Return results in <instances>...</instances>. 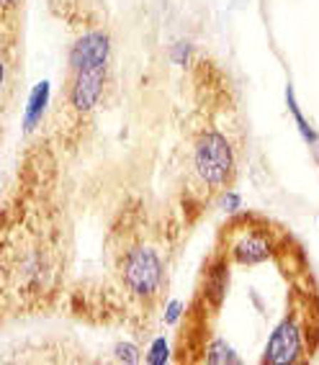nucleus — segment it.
Segmentation results:
<instances>
[{"label":"nucleus","mask_w":319,"mask_h":365,"mask_svg":"<svg viewBox=\"0 0 319 365\" xmlns=\"http://www.w3.org/2000/svg\"><path fill=\"white\" fill-rule=\"evenodd\" d=\"M286 106H288V113H291V118H293V124H296V131L301 134V139H304L309 147H317L319 134H317V129L306 121V116H304V111H301L299 101H296V91H293L291 83L286 85Z\"/></svg>","instance_id":"nucleus-9"},{"label":"nucleus","mask_w":319,"mask_h":365,"mask_svg":"<svg viewBox=\"0 0 319 365\" xmlns=\"http://www.w3.org/2000/svg\"><path fill=\"white\" fill-rule=\"evenodd\" d=\"M183 312H186V307H183V301L181 299H170L168 304H165V314H163V319L168 327H176L178 322H181Z\"/></svg>","instance_id":"nucleus-14"},{"label":"nucleus","mask_w":319,"mask_h":365,"mask_svg":"<svg viewBox=\"0 0 319 365\" xmlns=\"http://www.w3.org/2000/svg\"><path fill=\"white\" fill-rule=\"evenodd\" d=\"M21 0H0V19H6L11 11H16L19 8Z\"/></svg>","instance_id":"nucleus-16"},{"label":"nucleus","mask_w":319,"mask_h":365,"mask_svg":"<svg viewBox=\"0 0 319 365\" xmlns=\"http://www.w3.org/2000/svg\"><path fill=\"white\" fill-rule=\"evenodd\" d=\"M113 358H116L118 363L134 365L142 360V350H139L134 342H116V345H113Z\"/></svg>","instance_id":"nucleus-12"},{"label":"nucleus","mask_w":319,"mask_h":365,"mask_svg":"<svg viewBox=\"0 0 319 365\" xmlns=\"http://www.w3.org/2000/svg\"><path fill=\"white\" fill-rule=\"evenodd\" d=\"M108 59H111V36L101 29H93L75 39L67 54V65L70 72L96 70V67H108Z\"/></svg>","instance_id":"nucleus-4"},{"label":"nucleus","mask_w":319,"mask_h":365,"mask_svg":"<svg viewBox=\"0 0 319 365\" xmlns=\"http://www.w3.org/2000/svg\"><path fill=\"white\" fill-rule=\"evenodd\" d=\"M191 59H193V44L191 41H176V44L170 46V62L178 67H186L191 65Z\"/></svg>","instance_id":"nucleus-13"},{"label":"nucleus","mask_w":319,"mask_h":365,"mask_svg":"<svg viewBox=\"0 0 319 365\" xmlns=\"http://www.w3.org/2000/svg\"><path fill=\"white\" fill-rule=\"evenodd\" d=\"M193 168L208 188H224L235 175V147L222 131H201L193 147Z\"/></svg>","instance_id":"nucleus-1"},{"label":"nucleus","mask_w":319,"mask_h":365,"mask_svg":"<svg viewBox=\"0 0 319 365\" xmlns=\"http://www.w3.org/2000/svg\"><path fill=\"white\" fill-rule=\"evenodd\" d=\"M103 85H106V67L72 72L70 93H67L70 106L78 113H91L98 106V101H101V96H103Z\"/></svg>","instance_id":"nucleus-6"},{"label":"nucleus","mask_w":319,"mask_h":365,"mask_svg":"<svg viewBox=\"0 0 319 365\" xmlns=\"http://www.w3.org/2000/svg\"><path fill=\"white\" fill-rule=\"evenodd\" d=\"M121 281H124V288L134 299H155L165 281V265L160 260L157 250L144 247V245L131 247L124 255V260H121Z\"/></svg>","instance_id":"nucleus-2"},{"label":"nucleus","mask_w":319,"mask_h":365,"mask_svg":"<svg viewBox=\"0 0 319 365\" xmlns=\"http://www.w3.org/2000/svg\"><path fill=\"white\" fill-rule=\"evenodd\" d=\"M144 360L150 365H165L170 363V342L165 337H155L150 342V347H147V355H144Z\"/></svg>","instance_id":"nucleus-11"},{"label":"nucleus","mask_w":319,"mask_h":365,"mask_svg":"<svg viewBox=\"0 0 319 365\" xmlns=\"http://www.w3.org/2000/svg\"><path fill=\"white\" fill-rule=\"evenodd\" d=\"M229 255L237 265H263L275 255V245L273 237L268 235V229L260 227H245L240 235L235 237L232 247H229Z\"/></svg>","instance_id":"nucleus-5"},{"label":"nucleus","mask_w":319,"mask_h":365,"mask_svg":"<svg viewBox=\"0 0 319 365\" xmlns=\"http://www.w3.org/2000/svg\"><path fill=\"white\" fill-rule=\"evenodd\" d=\"M206 363H211V365H240L242 363V358L237 355V350L232 345H229L227 339L224 337H214L211 342L206 345Z\"/></svg>","instance_id":"nucleus-10"},{"label":"nucleus","mask_w":319,"mask_h":365,"mask_svg":"<svg viewBox=\"0 0 319 365\" xmlns=\"http://www.w3.org/2000/svg\"><path fill=\"white\" fill-rule=\"evenodd\" d=\"M219 206H222V211H227V214H237V211L242 209V196L237 190H224L222 198H219Z\"/></svg>","instance_id":"nucleus-15"},{"label":"nucleus","mask_w":319,"mask_h":365,"mask_svg":"<svg viewBox=\"0 0 319 365\" xmlns=\"http://www.w3.org/2000/svg\"><path fill=\"white\" fill-rule=\"evenodd\" d=\"M229 291V262L227 257L216 255L211 257L203 273V299L211 309H222Z\"/></svg>","instance_id":"nucleus-7"},{"label":"nucleus","mask_w":319,"mask_h":365,"mask_svg":"<svg viewBox=\"0 0 319 365\" xmlns=\"http://www.w3.org/2000/svg\"><path fill=\"white\" fill-rule=\"evenodd\" d=\"M3 85H6V62L0 57V91H3Z\"/></svg>","instance_id":"nucleus-17"},{"label":"nucleus","mask_w":319,"mask_h":365,"mask_svg":"<svg viewBox=\"0 0 319 365\" xmlns=\"http://www.w3.org/2000/svg\"><path fill=\"white\" fill-rule=\"evenodd\" d=\"M49 101H52V83L49 80H41L31 88L26 101V111H24V131L31 134L36 126L41 124L46 108H49Z\"/></svg>","instance_id":"nucleus-8"},{"label":"nucleus","mask_w":319,"mask_h":365,"mask_svg":"<svg viewBox=\"0 0 319 365\" xmlns=\"http://www.w3.org/2000/svg\"><path fill=\"white\" fill-rule=\"evenodd\" d=\"M306 350V327L296 314H288L275 324L268 337L263 363L268 365H291L304 358Z\"/></svg>","instance_id":"nucleus-3"}]
</instances>
